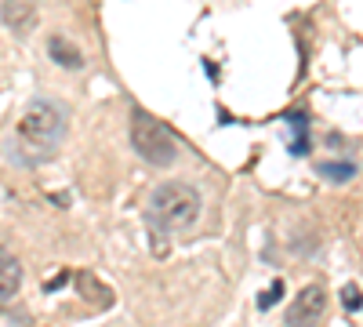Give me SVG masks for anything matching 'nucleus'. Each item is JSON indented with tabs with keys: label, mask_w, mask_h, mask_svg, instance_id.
<instances>
[{
	"label": "nucleus",
	"mask_w": 363,
	"mask_h": 327,
	"mask_svg": "<svg viewBox=\"0 0 363 327\" xmlns=\"http://www.w3.org/2000/svg\"><path fill=\"white\" fill-rule=\"evenodd\" d=\"M66 138V109L51 99H33L26 106L15 142L22 150V160H48L58 142Z\"/></svg>",
	"instance_id": "obj_1"
},
{
	"label": "nucleus",
	"mask_w": 363,
	"mask_h": 327,
	"mask_svg": "<svg viewBox=\"0 0 363 327\" xmlns=\"http://www.w3.org/2000/svg\"><path fill=\"white\" fill-rule=\"evenodd\" d=\"M200 218V193L186 182H164L145 204V222L160 233L189 229Z\"/></svg>",
	"instance_id": "obj_2"
},
{
	"label": "nucleus",
	"mask_w": 363,
	"mask_h": 327,
	"mask_svg": "<svg viewBox=\"0 0 363 327\" xmlns=\"http://www.w3.org/2000/svg\"><path fill=\"white\" fill-rule=\"evenodd\" d=\"M131 142H135V153L157 167H167L178 157V138L171 135V128L160 124L157 116H149L145 109H135L131 116Z\"/></svg>",
	"instance_id": "obj_3"
},
{
	"label": "nucleus",
	"mask_w": 363,
	"mask_h": 327,
	"mask_svg": "<svg viewBox=\"0 0 363 327\" xmlns=\"http://www.w3.org/2000/svg\"><path fill=\"white\" fill-rule=\"evenodd\" d=\"M323 306H327V294L320 284H309L301 287V294L291 302V313H287V327H316L320 316H323Z\"/></svg>",
	"instance_id": "obj_4"
},
{
	"label": "nucleus",
	"mask_w": 363,
	"mask_h": 327,
	"mask_svg": "<svg viewBox=\"0 0 363 327\" xmlns=\"http://www.w3.org/2000/svg\"><path fill=\"white\" fill-rule=\"evenodd\" d=\"M0 18L15 33H26V29L37 26V0H4L0 4Z\"/></svg>",
	"instance_id": "obj_5"
},
{
	"label": "nucleus",
	"mask_w": 363,
	"mask_h": 327,
	"mask_svg": "<svg viewBox=\"0 0 363 327\" xmlns=\"http://www.w3.org/2000/svg\"><path fill=\"white\" fill-rule=\"evenodd\" d=\"M18 287H22V265H18V258L11 251L0 248V302L15 299Z\"/></svg>",
	"instance_id": "obj_6"
},
{
	"label": "nucleus",
	"mask_w": 363,
	"mask_h": 327,
	"mask_svg": "<svg viewBox=\"0 0 363 327\" xmlns=\"http://www.w3.org/2000/svg\"><path fill=\"white\" fill-rule=\"evenodd\" d=\"M48 51H51L55 62H58V66H66V70H80V66H84L80 48H73V44L62 40V37H51V40H48Z\"/></svg>",
	"instance_id": "obj_7"
},
{
	"label": "nucleus",
	"mask_w": 363,
	"mask_h": 327,
	"mask_svg": "<svg viewBox=\"0 0 363 327\" xmlns=\"http://www.w3.org/2000/svg\"><path fill=\"white\" fill-rule=\"evenodd\" d=\"M287 121L298 128V135H294V145H291V153H294V157H306V153H309V135H306L309 121H306V113H287Z\"/></svg>",
	"instance_id": "obj_8"
},
{
	"label": "nucleus",
	"mask_w": 363,
	"mask_h": 327,
	"mask_svg": "<svg viewBox=\"0 0 363 327\" xmlns=\"http://www.w3.org/2000/svg\"><path fill=\"white\" fill-rule=\"evenodd\" d=\"M320 174L330 178V182H349L356 174V164L352 160H335V164H320Z\"/></svg>",
	"instance_id": "obj_9"
},
{
	"label": "nucleus",
	"mask_w": 363,
	"mask_h": 327,
	"mask_svg": "<svg viewBox=\"0 0 363 327\" xmlns=\"http://www.w3.org/2000/svg\"><path fill=\"white\" fill-rule=\"evenodd\" d=\"M342 306H345L349 313L363 309V294H359V287H356V284H345V287H342Z\"/></svg>",
	"instance_id": "obj_10"
},
{
	"label": "nucleus",
	"mask_w": 363,
	"mask_h": 327,
	"mask_svg": "<svg viewBox=\"0 0 363 327\" xmlns=\"http://www.w3.org/2000/svg\"><path fill=\"white\" fill-rule=\"evenodd\" d=\"M280 299H284V284L277 280V284H272V287L262 294V299H258V309H272V306H277Z\"/></svg>",
	"instance_id": "obj_11"
}]
</instances>
